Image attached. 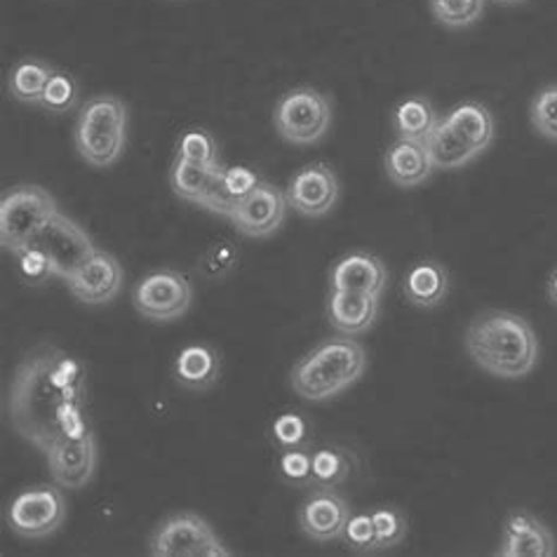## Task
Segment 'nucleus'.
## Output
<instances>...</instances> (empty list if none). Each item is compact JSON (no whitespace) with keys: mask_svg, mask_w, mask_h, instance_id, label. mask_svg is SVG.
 <instances>
[{"mask_svg":"<svg viewBox=\"0 0 557 557\" xmlns=\"http://www.w3.org/2000/svg\"><path fill=\"white\" fill-rule=\"evenodd\" d=\"M431 10L447 28H466L485 12V0H431Z\"/></svg>","mask_w":557,"mask_h":557,"instance_id":"28","label":"nucleus"},{"mask_svg":"<svg viewBox=\"0 0 557 557\" xmlns=\"http://www.w3.org/2000/svg\"><path fill=\"white\" fill-rule=\"evenodd\" d=\"M60 212L54 198L40 186H20L0 202V243L8 252L32 245L38 231Z\"/></svg>","mask_w":557,"mask_h":557,"instance_id":"5","label":"nucleus"},{"mask_svg":"<svg viewBox=\"0 0 557 557\" xmlns=\"http://www.w3.org/2000/svg\"><path fill=\"white\" fill-rule=\"evenodd\" d=\"M151 555L156 557H228L233 555L210 522L196 512H180L168 518L151 536Z\"/></svg>","mask_w":557,"mask_h":557,"instance_id":"7","label":"nucleus"},{"mask_svg":"<svg viewBox=\"0 0 557 557\" xmlns=\"http://www.w3.org/2000/svg\"><path fill=\"white\" fill-rule=\"evenodd\" d=\"M332 125L330 99L313 87H297L287 92L275 107V127L283 139L309 146L327 135Z\"/></svg>","mask_w":557,"mask_h":557,"instance_id":"6","label":"nucleus"},{"mask_svg":"<svg viewBox=\"0 0 557 557\" xmlns=\"http://www.w3.org/2000/svg\"><path fill=\"white\" fill-rule=\"evenodd\" d=\"M466 350L480 370L496 379L516 381L532 374L539 362V336L522 315L485 311L466 332Z\"/></svg>","mask_w":557,"mask_h":557,"instance_id":"2","label":"nucleus"},{"mask_svg":"<svg viewBox=\"0 0 557 557\" xmlns=\"http://www.w3.org/2000/svg\"><path fill=\"white\" fill-rule=\"evenodd\" d=\"M14 257H17L20 275L26 285H42L52 275L50 259L42 255L36 245H26L17 249Z\"/></svg>","mask_w":557,"mask_h":557,"instance_id":"35","label":"nucleus"},{"mask_svg":"<svg viewBox=\"0 0 557 557\" xmlns=\"http://www.w3.org/2000/svg\"><path fill=\"white\" fill-rule=\"evenodd\" d=\"M52 69L38 60H26L17 64L10 73V95L22 104H40L48 81L52 78Z\"/></svg>","mask_w":557,"mask_h":557,"instance_id":"25","label":"nucleus"},{"mask_svg":"<svg viewBox=\"0 0 557 557\" xmlns=\"http://www.w3.org/2000/svg\"><path fill=\"white\" fill-rule=\"evenodd\" d=\"M190 299H194V289L177 271L146 275L132 295L137 313L151 322H172L182 318L188 311Z\"/></svg>","mask_w":557,"mask_h":557,"instance_id":"10","label":"nucleus"},{"mask_svg":"<svg viewBox=\"0 0 557 557\" xmlns=\"http://www.w3.org/2000/svg\"><path fill=\"white\" fill-rule=\"evenodd\" d=\"M393 121L400 139H414V141H426L431 132L435 129V125L440 123L431 101L421 97L405 99L403 104L395 109Z\"/></svg>","mask_w":557,"mask_h":557,"instance_id":"24","label":"nucleus"},{"mask_svg":"<svg viewBox=\"0 0 557 557\" xmlns=\"http://www.w3.org/2000/svg\"><path fill=\"white\" fill-rule=\"evenodd\" d=\"M287 196L281 188L269 182H259V186L238 202L231 222L247 238H269L283 226L287 212Z\"/></svg>","mask_w":557,"mask_h":557,"instance_id":"11","label":"nucleus"},{"mask_svg":"<svg viewBox=\"0 0 557 557\" xmlns=\"http://www.w3.org/2000/svg\"><path fill=\"white\" fill-rule=\"evenodd\" d=\"M332 289L339 292H362V295L381 297L388 283L386 263L368 252L346 255L334 263Z\"/></svg>","mask_w":557,"mask_h":557,"instance_id":"17","label":"nucleus"},{"mask_svg":"<svg viewBox=\"0 0 557 557\" xmlns=\"http://www.w3.org/2000/svg\"><path fill=\"white\" fill-rule=\"evenodd\" d=\"M557 541L548 527L530 510H512L504 522L498 557H553Z\"/></svg>","mask_w":557,"mask_h":557,"instance_id":"16","label":"nucleus"},{"mask_svg":"<svg viewBox=\"0 0 557 557\" xmlns=\"http://www.w3.org/2000/svg\"><path fill=\"white\" fill-rule=\"evenodd\" d=\"M180 158L188 160V163L216 168L219 158H216L214 137L205 129H188L180 141Z\"/></svg>","mask_w":557,"mask_h":557,"instance_id":"32","label":"nucleus"},{"mask_svg":"<svg viewBox=\"0 0 557 557\" xmlns=\"http://www.w3.org/2000/svg\"><path fill=\"white\" fill-rule=\"evenodd\" d=\"M445 123L457 132V135L463 139V144L471 149L475 156L482 151H487V146L494 139V119L487 111V107L478 104V101H466V104H459L457 109H451L447 113Z\"/></svg>","mask_w":557,"mask_h":557,"instance_id":"21","label":"nucleus"},{"mask_svg":"<svg viewBox=\"0 0 557 557\" xmlns=\"http://www.w3.org/2000/svg\"><path fill=\"white\" fill-rule=\"evenodd\" d=\"M498 3H506V5H512V3H524V0H498Z\"/></svg>","mask_w":557,"mask_h":557,"instance_id":"41","label":"nucleus"},{"mask_svg":"<svg viewBox=\"0 0 557 557\" xmlns=\"http://www.w3.org/2000/svg\"><path fill=\"white\" fill-rule=\"evenodd\" d=\"M71 405H87L83 362L57 346H38L12 376L8 393L12 429L26 443L48 451L62 437L60 421Z\"/></svg>","mask_w":557,"mask_h":557,"instance_id":"1","label":"nucleus"},{"mask_svg":"<svg viewBox=\"0 0 557 557\" xmlns=\"http://www.w3.org/2000/svg\"><path fill=\"white\" fill-rule=\"evenodd\" d=\"M224 182H226V188L231 190V196L236 200H243L252 194L261 180L247 168H228L224 170Z\"/></svg>","mask_w":557,"mask_h":557,"instance_id":"39","label":"nucleus"},{"mask_svg":"<svg viewBox=\"0 0 557 557\" xmlns=\"http://www.w3.org/2000/svg\"><path fill=\"white\" fill-rule=\"evenodd\" d=\"M350 516L354 512H350L344 496L327 487H315L299 508V527L306 536L318 541V544H330V541L344 539Z\"/></svg>","mask_w":557,"mask_h":557,"instance_id":"14","label":"nucleus"},{"mask_svg":"<svg viewBox=\"0 0 557 557\" xmlns=\"http://www.w3.org/2000/svg\"><path fill=\"white\" fill-rule=\"evenodd\" d=\"M350 473V457L339 447H320L313 451V487L334 490Z\"/></svg>","mask_w":557,"mask_h":557,"instance_id":"27","label":"nucleus"},{"mask_svg":"<svg viewBox=\"0 0 557 557\" xmlns=\"http://www.w3.org/2000/svg\"><path fill=\"white\" fill-rule=\"evenodd\" d=\"M57 487H36L14 496L8 508L10 530L24 539H46L60 530L66 520V498Z\"/></svg>","mask_w":557,"mask_h":557,"instance_id":"9","label":"nucleus"},{"mask_svg":"<svg viewBox=\"0 0 557 557\" xmlns=\"http://www.w3.org/2000/svg\"><path fill=\"white\" fill-rule=\"evenodd\" d=\"M287 202L304 216H322L327 214L336 198H339V182L336 174L325 165L315 163L304 168L287 188Z\"/></svg>","mask_w":557,"mask_h":557,"instance_id":"15","label":"nucleus"},{"mask_svg":"<svg viewBox=\"0 0 557 557\" xmlns=\"http://www.w3.org/2000/svg\"><path fill=\"white\" fill-rule=\"evenodd\" d=\"M277 471L295 487H313V454L306 449H285L277 459Z\"/></svg>","mask_w":557,"mask_h":557,"instance_id":"33","label":"nucleus"},{"mask_svg":"<svg viewBox=\"0 0 557 557\" xmlns=\"http://www.w3.org/2000/svg\"><path fill=\"white\" fill-rule=\"evenodd\" d=\"M78 101V85L69 73L54 71L48 81L46 92H42L40 107L50 113H69Z\"/></svg>","mask_w":557,"mask_h":557,"instance_id":"30","label":"nucleus"},{"mask_svg":"<svg viewBox=\"0 0 557 557\" xmlns=\"http://www.w3.org/2000/svg\"><path fill=\"white\" fill-rule=\"evenodd\" d=\"M125 273L119 259L97 249V252L69 277L66 287L81 304L101 306L119 297Z\"/></svg>","mask_w":557,"mask_h":557,"instance_id":"12","label":"nucleus"},{"mask_svg":"<svg viewBox=\"0 0 557 557\" xmlns=\"http://www.w3.org/2000/svg\"><path fill=\"white\" fill-rule=\"evenodd\" d=\"M374 530H376V550H386L400 546L407 536V518L400 508L381 506L372 510Z\"/></svg>","mask_w":557,"mask_h":557,"instance_id":"29","label":"nucleus"},{"mask_svg":"<svg viewBox=\"0 0 557 557\" xmlns=\"http://www.w3.org/2000/svg\"><path fill=\"white\" fill-rule=\"evenodd\" d=\"M275 445L285 449H304L306 443H309V423H306L304 417L299 414H281L271 426Z\"/></svg>","mask_w":557,"mask_h":557,"instance_id":"34","label":"nucleus"},{"mask_svg":"<svg viewBox=\"0 0 557 557\" xmlns=\"http://www.w3.org/2000/svg\"><path fill=\"white\" fill-rule=\"evenodd\" d=\"M219 374H222V360L212 346L190 344L180 350L174 360V379L188 391H208L212 388Z\"/></svg>","mask_w":557,"mask_h":557,"instance_id":"20","label":"nucleus"},{"mask_svg":"<svg viewBox=\"0 0 557 557\" xmlns=\"http://www.w3.org/2000/svg\"><path fill=\"white\" fill-rule=\"evenodd\" d=\"M449 275L435 261H421L407 273L405 297L419 309H433L447 297Z\"/></svg>","mask_w":557,"mask_h":557,"instance_id":"22","label":"nucleus"},{"mask_svg":"<svg viewBox=\"0 0 557 557\" xmlns=\"http://www.w3.org/2000/svg\"><path fill=\"white\" fill-rule=\"evenodd\" d=\"M548 297H550V301L557 306V269L550 273V277H548Z\"/></svg>","mask_w":557,"mask_h":557,"instance_id":"40","label":"nucleus"},{"mask_svg":"<svg viewBox=\"0 0 557 557\" xmlns=\"http://www.w3.org/2000/svg\"><path fill=\"white\" fill-rule=\"evenodd\" d=\"M127 109L119 97H95L87 101L76 125V149L90 168L104 170L125 151Z\"/></svg>","mask_w":557,"mask_h":557,"instance_id":"4","label":"nucleus"},{"mask_svg":"<svg viewBox=\"0 0 557 557\" xmlns=\"http://www.w3.org/2000/svg\"><path fill=\"white\" fill-rule=\"evenodd\" d=\"M48 468L52 480L62 490L76 492L83 490L95 475L97 466V445L92 433L81 440L60 437L54 445L48 447Z\"/></svg>","mask_w":557,"mask_h":557,"instance_id":"13","label":"nucleus"},{"mask_svg":"<svg viewBox=\"0 0 557 557\" xmlns=\"http://www.w3.org/2000/svg\"><path fill=\"white\" fill-rule=\"evenodd\" d=\"M435 170H459L478 158L445 121H440L426 139Z\"/></svg>","mask_w":557,"mask_h":557,"instance_id":"23","label":"nucleus"},{"mask_svg":"<svg viewBox=\"0 0 557 557\" xmlns=\"http://www.w3.org/2000/svg\"><path fill=\"white\" fill-rule=\"evenodd\" d=\"M344 539L356 550H376V530L372 512H354L346 522Z\"/></svg>","mask_w":557,"mask_h":557,"instance_id":"37","label":"nucleus"},{"mask_svg":"<svg viewBox=\"0 0 557 557\" xmlns=\"http://www.w3.org/2000/svg\"><path fill=\"white\" fill-rule=\"evenodd\" d=\"M368 368L364 348L344 336L320 344L292 370V388L304 400L325 403L350 388Z\"/></svg>","mask_w":557,"mask_h":557,"instance_id":"3","label":"nucleus"},{"mask_svg":"<svg viewBox=\"0 0 557 557\" xmlns=\"http://www.w3.org/2000/svg\"><path fill=\"white\" fill-rule=\"evenodd\" d=\"M435 165L429 153L426 141L398 139L386 153L388 180L400 188H414L426 182Z\"/></svg>","mask_w":557,"mask_h":557,"instance_id":"18","label":"nucleus"},{"mask_svg":"<svg viewBox=\"0 0 557 557\" xmlns=\"http://www.w3.org/2000/svg\"><path fill=\"white\" fill-rule=\"evenodd\" d=\"M532 125L541 137L557 141V83L541 90L532 101Z\"/></svg>","mask_w":557,"mask_h":557,"instance_id":"31","label":"nucleus"},{"mask_svg":"<svg viewBox=\"0 0 557 557\" xmlns=\"http://www.w3.org/2000/svg\"><path fill=\"white\" fill-rule=\"evenodd\" d=\"M327 315L334 330L346 336L368 332L379 315V297L362 295V292L334 289L327 306Z\"/></svg>","mask_w":557,"mask_h":557,"instance_id":"19","label":"nucleus"},{"mask_svg":"<svg viewBox=\"0 0 557 557\" xmlns=\"http://www.w3.org/2000/svg\"><path fill=\"white\" fill-rule=\"evenodd\" d=\"M238 202H240V200L233 198V196H231V190L226 188V182H224V168H219V170H216V174L212 177V182L208 184V188H205V194H202V196H200V200H198L200 208L210 210V212H214V214L228 216V219H231V214H233V212H236Z\"/></svg>","mask_w":557,"mask_h":557,"instance_id":"36","label":"nucleus"},{"mask_svg":"<svg viewBox=\"0 0 557 557\" xmlns=\"http://www.w3.org/2000/svg\"><path fill=\"white\" fill-rule=\"evenodd\" d=\"M32 245H36L40 252L50 259L52 275L62 277L64 283L97 252L90 236L62 212H57L50 222L38 231V236L32 240Z\"/></svg>","mask_w":557,"mask_h":557,"instance_id":"8","label":"nucleus"},{"mask_svg":"<svg viewBox=\"0 0 557 557\" xmlns=\"http://www.w3.org/2000/svg\"><path fill=\"white\" fill-rule=\"evenodd\" d=\"M238 263V252H236V247L233 245H228V243H219V245H214L210 252H208V257H205V273H208L210 277H222V275H226L233 267H236Z\"/></svg>","mask_w":557,"mask_h":557,"instance_id":"38","label":"nucleus"},{"mask_svg":"<svg viewBox=\"0 0 557 557\" xmlns=\"http://www.w3.org/2000/svg\"><path fill=\"white\" fill-rule=\"evenodd\" d=\"M216 168H208V165H198V163H188V160L177 158V163L172 168V188L174 194L180 198L196 202L200 200V196L205 194V188L212 182V177L216 174Z\"/></svg>","mask_w":557,"mask_h":557,"instance_id":"26","label":"nucleus"}]
</instances>
